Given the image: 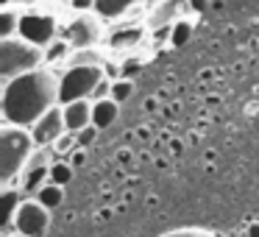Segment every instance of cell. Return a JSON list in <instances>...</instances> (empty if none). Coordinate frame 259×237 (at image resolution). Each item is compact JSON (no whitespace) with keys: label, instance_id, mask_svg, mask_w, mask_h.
<instances>
[{"label":"cell","instance_id":"obj_1","mask_svg":"<svg viewBox=\"0 0 259 237\" xmlns=\"http://www.w3.org/2000/svg\"><path fill=\"white\" fill-rule=\"evenodd\" d=\"M53 106H59V75L51 67H36L31 73L3 81L0 90L3 123L31 129Z\"/></svg>","mask_w":259,"mask_h":237},{"label":"cell","instance_id":"obj_2","mask_svg":"<svg viewBox=\"0 0 259 237\" xmlns=\"http://www.w3.org/2000/svg\"><path fill=\"white\" fill-rule=\"evenodd\" d=\"M34 151L36 142L28 129L3 123L0 129V184H17Z\"/></svg>","mask_w":259,"mask_h":237},{"label":"cell","instance_id":"obj_3","mask_svg":"<svg viewBox=\"0 0 259 237\" xmlns=\"http://www.w3.org/2000/svg\"><path fill=\"white\" fill-rule=\"evenodd\" d=\"M45 64V48L34 42L14 36V40H0V78L9 81L14 75L31 73V70Z\"/></svg>","mask_w":259,"mask_h":237},{"label":"cell","instance_id":"obj_4","mask_svg":"<svg viewBox=\"0 0 259 237\" xmlns=\"http://www.w3.org/2000/svg\"><path fill=\"white\" fill-rule=\"evenodd\" d=\"M106 78L103 64H75L64 67L59 75V103H73V101H92V92L101 81Z\"/></svg>","mask_w":259,"mask_h":237},{"label":"cell","instance_id":"obj_5","mask_svg":"<svg viewBox=\"0 0 259 237\" xmlns=\"http://www.w3.org/2000/svg\"><path fill=\"white\" fill-rule=\"evenodd\" d=\"M103 17L98 14H75L67 23V28L62 31V36L67 40V45L73 51H84V48H98L103 42Z\"/></svg>","mask_w":259,"mask_h":237},{"label":"cell","instance_id":"obj_6","mask_svg":"<svg viewBox=\"0 0 259 237\" xmlns=\"http://www.w3.org/2000/svg\"><path fill=\"white\" fill-rule=\"evenodd\" d=\"M48 226H51V209L36 198H28V201L20 204L12 231H17L20 237H45Z\"/></svg>","mask_w":259,"mask_h":237},{"label":"cell","instance_id":"obj_7","mask_svg":"<svg viewBox=\"0 0 259 237\" xmlns=\"http://www.w3.org/2000/svg\"><path fill=\"white\" fill-rule=\"evenodd\" d=\"M53 148H36L34 153H31L28 165H25L23 176H20L17 187L25 192H31V195H36V190H39L42 184H48V179H51V165H53Z\"/></svg>","mask_w":259,"mask_h":237},{"label":"cell","instance_id":"obj_8","mask_svg":"<svg viewBox=\"0 0 259 237\" xmlns=\"http://www.w3.org/2000/svg\"><path fill=\"white\" fill-rule=\"evenodd\" d=\"M20 36L39 48H48L53 40L59 36V23L56 17L51 14H42V12H23V23H20Z\"/></svg>","mask_w":259,"mask_h":237},{"label":"cell","instance_id":"obj_9","mask_svg":"<svg viewBox=\"0 0 259 237\" xmlns=\"http://www.w3.org/2000/svg\"><path fill=\"white\" fill-rule=\"evenodd\" d=\"M31 137H34L36 148H53L56 145V140L62 134H67V126H64V109L62 103L53 109H48L45 114H42L39 120H36L34 126H31Z\"/></svg>","mask_w":259,"mask_h":237},{"label":"cell","instance_id":"obj_10","mask_svg":"<svg viewBox=\"0 0 259 237\" xmlns=\"http://www.w3.org/2000/svg\"><path fill=\"white\" fill-rule=\"evenodd\" d=\"M187 14H190L187 0H156V6H151L145 14V25H148V31L170 28L176 20L187 17Z\"/></svg>","mask_w":259,"mask_h":237},{"label":"cell","instance_id":"obj_11","mask_svg":"<svg viewBox=\"0 0 259 237\" xmlns=\"http://www.w3.org/2000/svg\"><path fill=\"white\" fill-rule=\"evenodd\" d=\"M148 25H117V28H112L106 36H103V45L109 48V51H134L137 45L142 42V36H145Z\"/></svg>","mask_w":259,"mask_h":237},{"label":"cell","instance_id":"obj_12","mask_svg":"<svg viewBox=\"0 0 259 237\" xmlns=\"http://www.w3.org/2000/svg\"><path fill=\"white\" fill-rule=\"evenodd\" d=\"M64 126L67 131L78 134L81 129L92 123V101H73V103H64Z\"/></svg>","mask_w":259,"mask_h":237},{"label":"cell","instance_id":"obj_13","mask_svg":"<svg viewBox=\"0 0 259 237\" xmlns=\"http://www.w3.org/2000/svg\"><path fill=\"white\" fill-rule=\"evenodd\" d=\"M23 190L17 184H6L3 192H0V207H3V215H0V226L3 231H12V223H14V215H17L20 204H23Z\"/></svg>","mask_w":259,"mask_h":237},{"label":"cell","instance_id":"obj_14","mask_svg":"<svg viewBox=\"0 0 259 237\" xmlns=\"http://www.w3.org/2000/svg\"><path fill=\"white\" fill-rule=\"evenodd\" d=\"M117 117H120V103L114 101V98L92 101V123H95L98 129H109Z\"/></svg>","mask_w":259,"mask_h":237},{"label":"cell","instance_id":"obj_15","mask_svg":"<svg viewBox=\"0 0 259 237\" xmlns=\"http://www.w3.org/2000/svg\"><path fill=\"white\" fill-rule=\"evenodd\" d=\"M137 6V0H92V9H95L98 17L103 20H120Z\"/></svg>","mask_w":259,"mask_h":237},{"label":"cell","instance_id":"obj_16","mask_svg":"<svg viewBox=\"0 0 259 237\" xmlns=\"http://www.w3.org/2000/svg\"><path fill=\"white\" fill-rule=\"evenodd\" d=\"M20 23H23V9H17V6L0 9V40L20 36Z\"/></svg>","mask_w":259,"mask_h":237},{"label":"cell","instance_id":"obj_17","mask_svg":"<svg viewBox=\"0 0 259 237\" xmlns=\"http://www.w3.org/2000/svg\"><path fill=\"white\" fill-rule=\"evenodd\" d=\"M192 31H195V20H192V17H181V20H176V23L170 25V36H167L170 48H184L187 42H190Z\"/></svg>","mask_w":259,"mask_h":237},{"label":"cell","instance_id":"obj_18","mask_svg":"<svg viewBox=\"0 0 259 237\" xmlns=\"http://www.w3.org/2000/svg\"><path fill=\"white\" fill-rule=\"evenodd\" d=\"M34 198H36L39 204H45L48 209H59V207H62V201H64V187L48 181V184H42L39 190H36Z\"/></svg>","mask_w":259,"mask_h":237},{"label":"cell","instance_id":"obj_19","mask_svg":"<svg viewBox=\"0 0 259 237\" xmlns=\"http://www.w3.org/2000/svg\"><path fill=\"white\" fill-rule=\"evenodd\" d=\"M73 173H75V168L67 159H56V162L51 165V179L48 181H53V184H59V187H67L70 181H73Z\"/></svg>","mask_w":259,"mask_h":237},{"label":"cell","instance_id":"obj_20","mask_svg":"<svg viewBox=\"0 0 259 237\" xmlns=\"http://www.w3.org/2000/svg\"><path fill=\"white\" fill-rule=\"evenodd\" d=\"M106 56H103L98 48H84V51H73L67 59V67H75V64H103Z\"/></svg>","mask_w":259,"mask_h":237},{"label":"cell","instance_id":"obj_21","mask_svg":"<svg viewBox=\"0 0 259 237\" xmlns=\"http://www.w3.org/2000/svg\"><path fill=\"white\" fill-rule=\"evenodd\" d=\"M131 95H134V78H117V81H112V98L117 103H125Z\"/></svg>","mask_w":259,"mask_h":237},{"label":"cell","instance_id":"obj_22","mask_svg":"<svg viewBox=\"0 0 259 237\" xmlns=\"http://www.w3.org/2000/svg\"><path fill=\"white\" fill-rule=\"evenodd\" d=\"M75 148H78V140H75V134H73V131H67V134H62V137L56 140V145H53V151H56L59 156H64V159H67L70 153L75 151Z\"/></svg>","mask_w":259,"mask_h":237},{"label":"cell","instance_id":"obj_23","mask_svg":"<svg viewBox=\"0 0 259 237\" xmlns=\"http://www.w3.org/2000/svg\"><path fill=\"white\" fill-rule=\"evenodd\" d=\"M98 131H101V129H98L95 123H90L87 129H81L78 134H75V140H78V148H84V151H90V145L98 140Z\"/></svg>","mask_w":259,"mask_h":237},{"label":"cell","instance_id":"obj_24","mask_svg":"<svg viewBox=\"0 0 259 237\" xmlns=\"http://www.w3.org/2000/svg\"><path fill=\"white\" fill-rule=\"evenodd\" d=\"M103 98H112V78H103L92 92V101H103Z\"/></svg>","mask_w":259,"mask_h":237},{"label":"cell","instance_id":"obj_25","mask_svg":"<svg viewBox=\"0 0 259 237\" xmlns=\"http://www.w3.org/2000/svg\"><path fill=\"white\" fill-rule=\"evenodd\" d=\"M209 6H212V0H187V9H190V14H206Z\"/></svg>","mask_w":259,"mask_h":237},{"label":"cell","instance_id":"obj_26","mask_svg":"<svg viewBox=\"0 0 259 237\" xmlns=\"http://www.w3.org/2000/svg\"><path fill=\"white\" fill-rule=\"evenodd\" d=\"M84 159H87V151H84V148H75V151L67 156V162L73 165V168H81V165H84Z\"/></svg>","mask_w":259,"mask_h":237},{"label":"cell","instance_id":"obj_27","mask_svg":"<svg viewBox=\"0 0 259 237\" xmlns=\"http://www.w3.org/2000/svg\"><path fill=\"white\" fill-rule=\"evenodd\" d=\"M248 237H259V223H251V226H248Z\"/></svg>","mask_w":259,"mask_h":237},{"label":"cell","instance_id":"obj_28","mask_svg":"<svg viewBox=\"0 0 259 237\" xmlns=\"http://www.w3.org/2000/svg\"><path fill=\"white\" fill-rule=\"evenodd\" d=\"M6 6H12V0H0V9H6Z\"/></svg>","mask_w":259,"mask_h":237},{"label":"cell","instance_id":"obj_29","mask_svg":"<svg viewBox=\"0 0 259 237\" xmlns=\"http://www.w3.org/2000/svg\"><path fill=\"white\" fill-rule=\"evenodd\" d=\"M3 237H20L17 231H3Z\"/></svg>","mask_w":259,"mask_h":237}]
</instances>
